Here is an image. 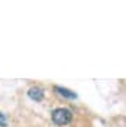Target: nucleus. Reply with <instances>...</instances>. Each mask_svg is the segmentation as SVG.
<instances>
[{"label":"nucleus","instance_id":"nucleus-3","mask_svg":"<svg viewBox=\"0 0 126 127\" xmlns=\"http://www.w3.org/2000/svg\"><path fill=\"white\" fill-rule=\"evenodd\" d=\"M54 90L57 91L60 95H62V97L65 98H69V99H76L77 98V94L74 93V91L69 90V89H65V87H61V86H56L54 87Z\"/></svg>","mask_w":126,"mask_h":127},{"label":"nucleus","instance_id":"nucleus-1","mask_svg":"<svg viewBox=\"0 0 126 127\" xmlns=\"http://www.w3.org/2000/svg\"><path fill=\"white\" fill-rule=\"evenodd\" d=\"M72 121V113L68 109H56L52 111V122L57 126H66Z\"/></svg>","mask_w":126,"mask_h":127},{"label":"nucleus","instance_id":"nucleus-2","mask_svg":"<svg viewBox=\"0 0 126 127\" xmlns=\"http://www.w3.org/2000/svg\"><path fill=\"white\" fill-rule=\"evenodd\" d=\"M28 97L36 102H41L44 99V90L39 86H33L28 90Z\"/></svg>","mask_w":126,"mask_h":127},{"label":"nucleus","instance_id":"nucleus-4","mask_svg":"<svg viewBox=\"0 0 126 127\" xmlns=\"http://www.w3.org/2000/svg\"><path fill=\"white\" fill-rule=\"evenodd\" d=\"M0 126L1 127H5L7 126V118H5V115L0 111Z\"/></svg>","mask_w":126,"mask_h":127}]
</instances>
